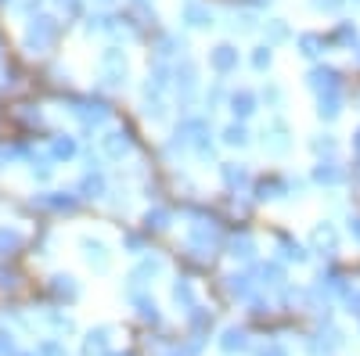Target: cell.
<instances>
[{"label": "cell", "mask_w": 360, "mask_h": 356, "mask_svg": "<svg viewBox=\"0 0 360 356\" xmlns=\"http://www.w3.org/2000/svg\"><path fill=\"white\" fill-rule=\"evenodd\" d=\"M79 195H83V198H101V195H105V176H101V173H94V169L83 173V180H79Z\"/></svg>", "instance_id": "obj_9"}, {"label": "cell", "mask_w": 360, "mask_h": 356, "mask_svg": "<svg viewBox=\"0 0 360 356\" xmlns=\"http://www.w3.org/2000/svg\"><path fill=\"white\" fill-rule=\"evenodd\" d=\"M144 227H148V230H166V227H169V209H148Z\"/></svg>", "instance_id": "obj_19"}, {"label": "cell", "mask_w": 360, "mask_h": 356, "mask_svg": "<svg viewBox=\"0 0 360 356\" xmlns=\"http://www.w3.org/2000/svg\"><path fill=\"white\" fill-rule=\"evenodd\" d=\"M252 65H256V69H266V65H270V51H266V47H259V51L252 54Z\"/></svg>", "instance_id": "obj_32"}, {"label": "cell", "mask_w": 360, "mask_h": 356, "mask_svg": "<svg viewBox=\"0 0 360 356\" xmlns=\"http://www.w3.org/2000/svg\"><path fill=\"white\" fill-rule=\"evenodd\" d=\"M54 37H58V22L51 15H37L33 22H29V29H25V47L44 51V47L54 44Z\"/></svg>", "instance_id": "obj_1"}, {"label": "cell", "mask_w": 360, "mask_h": 356, "mask_svg": "<svg viewBox=\"0 0 360 356\" xmlns=\"http://www.w3.org/2000/svg\"><path fill=\"white\" fill-rule=\"evenodd\" d=\"M76 119L86 126V130H94V126H105V119H108V108L101 101H90V98H79L76 101Z\"/></svg>", "instance_id": "obj_4"}, {"label": "cell", "mask_w": 360, "mask_h": 356, "mask_svg": "<svg viewBox=\"0 0 360 356\" xmlns=\"http://www.w3.org/2000/svg\"><path fill=\"white\" fill-rule=\"evenodd\" d=\"M176 51H184V40H176V37H162V40H159V54H162V58H169V54H176Z\"/></svg>", "instance_id": "obj_28"}, {"label": "cell", "mask_w": 360, "mask_h": 356, "mask_svg": "<svg viewBox=\"0 0 360 356\" xmlns=\"http://www.w3.org/2000/svg\"><path fill=\"white\" fill-rule=\"evenodd\" d=\"M209 65H213L217 72H231V69H238V51H234L231 44H220L213 54H209Z\"/></svg>", "instance_id": "obj_8"}, {"label": "cell", "mask_w": 360, "mask_h": 356, "mask_svg": "<svg viewBox=\"0 0 360 356\" xmlns=\"http://www.w3.org/2000/svg\"><path fill=\"white\" fill-rule=\"evenodd\" d=\"M101 76L108 86H119V83H127V54L119 51V47H108L101 54Z\"/></svg>", "instance_id": "obj_2"}, {"label": "cell", "mask_w": 360, "mask_h": 356, "mask_svg": "<svg viewBox=\"0 0 360 356\" xmlns=\"http://www.w3.org/2000/svg\"><path fill=\"white\" fill-rule=\"evenodd\" d=\"M173 299H176V306L195 310V288H191V281H184V277H180V281L173 284Z\"/></svg>", "instance_id": "obj_13"}, {"label": "cell", "mask_w": 360, "mask_h": 356, "mask_svg": "<svg viewBox=\"0 0 360 356\" xmlns=\"http://www.w3.org/2000/svg\"><path fill=\"white\" fill-rule=\"evenodd\" d=\"M259 277H263V284H278L281 281V270L270 263V266H263V270H259Z\"/></svg>", "instance_id": "obj_31"}, {"label": "cell", "mask_w": 360, "mask_h": 356, "mask_svg": "<svg viewBox=\"0 0 360 356\" xmlns=\"http://www.w3.org/2000/svg\"><path fill=\"white\" fill-rule=\"evenodd\" d=\"M134 4H141V8H144V4H148V0H134Z\"/></svg>", "instance_id": "obj_42"}, {"label": "cell", "mask_w": 360, "mask_h": 356, "mask_svg": "<svg viewBox=\"0 0 360 356\" xmlns=\"http://www.w3.org/2000/svg\"><path fill=\"white\" fill-rule=\"evenodd\" d=\"M101 4H112V0H101Z\"/></svg>", "instance_id": "obj_45"}, {"label": "cell", "mask_w": 360, "mask_h": 356, "mask_svg": "<svg viewBox=\"0 0 360 356\" xmlns=\"http://www.w3.org/2000/svg\"><path fill=\"white\" fill-rule=\"evenodd\" d=\"M231 112H234L238 119H249V115L256 112V98L245 94V91H242V94H234V98H231Z\"/></svg>", "instance_id": "obj_15"}, {"label": "cell", "mask_w": 360, "mask_h": 356, "mask_svg": "<svg viewBox=\"0 0 360 356\" xmlns=\"http://www.w3.org/2000/svg\"><path fill=\"white\" fill-rule=\"evenodd\" d=\"M234 349H245V331H238V328L224 335V352H234Z\"/></svg>", "instance_id": "obj_25"}, {"label": "cell", "mask_w": 360, "mask_h": 356, "mask_svg": "<svg viewBox=\"0 0 360 356\" xmlns=\"http://www.w3.org/2000/svg\"><path fill=\"white\" fill-rule=\"evenodd\" d=\"M263 144L270 147V152H285V147H288V140H285V130H281V126H274V130L266 133V140H263Z\"/></svg>", "instance_id": "obj_22"}, {"label": "cell", "mask_w": 360, "mask_h": 356, "mask_svg": "<svg viewBox=\"0 0 360 356\" xmlns=\"http://www.w3.org/2000/svg\"><path fill=\"white\" fill-rule=\"evenodd\" d=\"M356 147H360V133H356Z\"/></svg>", "instance_id": "obj_44"}, {"label": "cell", "mask_w": 360, "mask_h": 356, "mask_svg": "<svg viewBox=\"0 0 360 356\" xmlns=\"http://www.w3.org/2000/svg\"><path fill=\"white\" fill-rule=\"evenodd\" d=\"M37 202L44 209H54V213H72L76 209V195H69V191H51V195H40Z\"/></svg>", "instance_id": "obj_7"}, {"label": "cell", "mask_w": 360, "mask_h": 356, "mask_svg": "<svg viewBox=\"0 0 360 356\" xmlns=\"http://www.w3.org/2000/svg\"><path fill=\"white\" fill-rule=\"evenodd\" d=\"M224 180H227V187H245L249 184V173L242 166H224Z\"/></svg>", "instance_id": "obj_20"}, {"label": "cell", "mask_w": 360, "mask_h": 356, "mask_svg": "<svg viewBox=\"0 0 360 356\" xmlns=\"http://www.w3.org/2000/svg\"><path fill=\"white\" fill-rule=\"evenodd\" d=\"M184 22H188V25H195V29L213 25V11H209L205 4H195V0H191V4L184 8Z\"/></svg>", "instance_id": "obj_10"}, {"label": "cell", "mask_w": 360, "mask_h": 356, "mask_svg": "<svg viewBox=\"0 0 360 356\" xmlns=\"http://www.w3.org/2000/svg\"><path fill=\"white\" fill-rule=\"evenodd\" d=\"M134 299H137V310H141L144 320H159V306L152 299H144V295H134Z\"/></svg>", "instance_id": "obj_26"}, {"label": "cell", "mask_w": 360, "mask_h": 356, "mask_svg": "<svg viewBox=\"0 0 360 356\" xmlns=\"http://www.w3.org/2000/svg\"><path fill=\"white\" fill-rule=\"evenodd\" d=\"M173 79H176V94H180V105H188L198 91V79H195V65L184 62V65H176L173 69Z\"/></svg>", "instance_id": "obj_6"}, {"label": "cell", "mask_w": 360, "mask_h": 356, "mask_svg": "<svg viewBox=\"0 0 360 356\" xmlns=\"http://www.w3.org/2000/svg\"><path fill=\"white\" fill-rule=\"evenodd\" d=\"M249 291H252V284H249L245 274H234V277H231V295H238V299H249Z\"/></svg>", "instance_id": "obj_24"}, {"label": "cell", "mask_w": 360, "mask_h": 356, "mask_svg": "<svg viewBox=\"0 0 360 356\" xmlns=\"http://www.w3.org/2000/svg\"><path fill=\"white\" fill-rule=\"evenodd\" d=\"M353 230H356V237H360V220H353Z\"/></svg>", "instance_id": "obj_41"}, {"label": "cell", "mask_w": 360, "mask_h": 356, "mask_svg": "<svg viewBox=\"0 0 360 356\" xmlns=\"http://www.w3.org/2000/svg\"><path fill=\"white\" fill-rule=\"evenodd\" d=\"M83 249H86V259L98 266V270H105L108 266V256H105V245L101 242H94V237H83Z\"/></svg>", "instance_id": "obj_14"}, {"label": "cell", "mask_w": 360, "mask_h": 356, "mask_svg": "<svg viewBox=\"0 0 360 356\" xmlns=\"http://www.w3.org/2000/svg\"><path fill=\"white\" fill-rule=\"evenodd\" d=\"M256 4H270V0H256Z\"/></svg>", "instance_id": "obj_43"}, {"label": "cell", "mask_w": 360, "mask_h": 356, "mask_svg": "<svg viewBox=\"0 0 360 356\" xmlns=\"http://www.w3.org/2000/svg\"><path fill=\"white\" fill-rule=\"evenodd\" d=\"M263 356H285L281 349H274V345H270V349H263Z\"/></svg>", "instance_id": "obj_40"}, {"label": "cell", "mask_w": 360, "mask_h": 356, "mask_svg": "<svg viewBox=\"0 0 360 356\" xmlns=\"http://www.w3.org/2000/svg\"><path fill=\"white\" fill-rule=\"evenodd\" d=\"M127 249H134V252H141V237H137V234H127Z\"/></svg>", "instance_id": "obj_36"}, {"label": "cell", "mask_w": 360, "mask_h": 356, "mask_svg": "<svg viewBox=\"0 0 360 356\" xmlns=\"http://www.w3.org/2000/svg\"><path fill=\"white\" fill-rule=\"evenodd\" d=\"M101 152H105L108 159H127V155L134 152V137H130L127 130H112V133L101 137Z\"/></svg>", "instance_id": "obj_5"}, {"label": "cell", "mask_w": 360, "mask_h": 356, "mask_svg": "<svg viewBox=\"0 0 360 356\" xmlns=\"http://www.w3.org/2000/svg\"><path fill=\"white\" fill-rule=\"evenodd\" d=\"M0 356H15V338L11 335H0Z\"/></svg>", "instance_id": "obj_34"}, {"label": "cell", "mask_w": 360, "mask_h": 356, "mask_svg": "<svg viewBox=\"0 0 360 356\" xmlns=\"http://www.w3.org/2000/svg\"><path fill=\"white\" fill-rule=\"evenodd\" d=\"M281 37H285V25L274 22V25H270V40H281Z\"/></svg>", "instance_id": "obj_37"}, {"label": "cell", "mask_w": 360, "mask_h": 356, "mask_svg": "<svg viewBox=\"0 0 360 356\" xmlns=\"http://www.w3.org/2000/svg\"><path fill=\"white\" fill-rule=\"evenodd\" d=\"M11 155H15V152H11V147H4V144H0V166H4V162H8Z\"/></svg>", "instance_id": "obj_39"}, {"label": "cell", "mask_w": 360, "mask_h": 356, "mask_svg": "<svg viewBox=\"0 0 360 356\" xmlns=\"http://www.w3.org/2000/svg\"><path fill=\"white\" fill-rule=\"evenodd\" d=\"M18 245H22V234H18V230H8V227H0V256L18 252Z\"/></svg>", "instance_id": "obj_17"}, {"label": "cell", "mask_w": 360, "mask_h": 356, "mask_svg": "<svg viewBox=\"0 0 360 356\" xmlns=\"http://www.w3.org/2000/svg\"><path fill=\"white\" fill-rule=\"evenodd\" d=\"M217 245H220V234H217L213 223H195V227H191V234H188V249H191L195 256H209Z\"/></svg>", "instance_id": "obj_3"}, {"label": "cell", "mask_w": 360, "mask_h": 356, "mask_svg": "<svg viewBox=\"0 0 360 356\" xmlns=\"http://www.w3.org/2000/svg\"><path fill=\"white\" fill-rule=\"evenodd\" d=\"M317 180H321V184H335V180H339V169H335V166H321V169H317Z\"/></svg>", "instance_id": "obj_30"}, {"label": "cell", "mask_w": 360, "mask_h": 356, "mask_svg": "<svg viewBox=\"0 0 360 356\" xmlns=\"http://www.w3.org/2000/svg\"><path fill=\"white\" fill-rule=\"evenodd\" d=\"M105 349H108V331H105V328L86 335V342H83V356H101Z\"/></svg>", "instance_id": "obj_12"}, {"label": "cell", "mask_w": 360, "mask_h": 356, "mask_svg": "<svg viewBox=\"0 0 360 356\" xmlns=\"http://www.w3.org/2000/svg\"><path fill=\"white\" fill-rule=\"evenodd\" d=\"M0 4H4V0H0Z\"/></svg>", "instance_id": "obj_46"}, {"label": "cell", "mask_w": 360, "mask_h": 356, "mask_svg": "<svg viewBox=\"0 0 360 356\" xmlns=\"http://www.w3.org/2000/svg\"><path fill=\"white\" fill-rule=\"evenodd\" d=\"M33 176H37V180H47V176H51V159L33 155Z\"/></svg>", "instance_id": "obj_29"}, {"label": "cell", "mask_w": 360, "mask_h": 356, "mask_svg": "<svg viewBox=\"0 0 360 356\" xmlns=\"http://www.w3.org/2000/svg\"><path fill=\"white\" fill-rule=\"evenodd\" d=\"M224 140H227L231 147H245V144H249V130L234 123V126H227V130H224Z\"/></svg>", "instance_id": "obj_21"}, {"label": "cell", "mask_w": 360, "mask_h": 356, "mask_svg": "<svg viewBox=\"0 0 360 356\" xmlns=\"http://www.w3.org/2000/svg\"><path fill=\"white\" fill-rule=\"evenodd\" d=\"M159 270H162V263H159V259H141V266L130 274V281H134V284H144L148 277H155Z\"/></svg>", "instance_id": "obj_16"}, {"label": "cell", "mask_w": 360, "mask_h": 356, "mask_svg": "<svg viewBox=\"0 0 360 356\" xmlns=\"http://www.w3.org/2000/svg\"><path fill=\"white\" fill-rule=\"evenodd\" d=\"M54 291L58 295H65V299H76V284H72V277H54Z\"/></svg>", "instance_id": "obj_27"}, {"label": "cell", "mask_w": 360, "mask_h": 356, "mask_svg": "<svg viewBox=\"0 0 360 356\" xmlns=\"http://www.w3.org/2000/svg\"><path fill=\"white\" fill-rule=\"evenodd\" d=\"M299 44L307 47V54H317V47H321V40H317V37H303V40H299Z\"/></svg>", "instance_id": "obj_35"}, {"label": "cell", "mask_w": 360, "mask_h": 356, "mask_svg": "<svg viewBox=\"0 0 360 356\" xmlns=\"http://www.w3.org/2000/svg\"><path fill=\"white\" fill-rule=\"evenodd\" d=\"M62 4L69 8V15H79V0H62Z\"/></svg>", "instance_id": "obj_38"}, {"label": "cell", "mask_w": 360, "mask_h": 356, "mask_svg": "<svg viewBox=\"0 0 360 356\" xmlns=\"http://www.w3.org/2000/svg\"><path fill=\"white\" fill-rule=\"evenodd\" d=\"M231 256H234V259H249V256H252V242H249L245 234L231 242Z\"/></svg>", "instance_id": "obj_23"}, {"label": "cell", "mask_w": 360, "mask_h": 356, "mask_svg": "<svg viewBox=\"0 0 360 356\" xmlns=\"http://www.w3.org/2000/svg\"><path fill=\"white\" fill-rule=\"evenodd\" d=\"M310 79H314V86H317V91H321L324 98L339 91V76H335L332 69H314V76H310Z\"/></svg>", "instance_id": "obj_11"}, {"label": "cell", "mask_w": 360, "mask_h": 356, "mask_svg": "<svg viewBox=\"0 0 360 356\" xmlns=\"http://www.w3.org/2000/svg\"><path fill=\"white\" fill-rule=\"evenodd\" d=\"M51 155H54V159H72V155H76V140H72V137H54Z\"/></svg>", "instance_id": "obj_18"}, {"label": "cell", "mask_w": 360, "mask_h": 356, "mask_svg": "<svg viewBox=\"0 0 360 356\" xmlns=\"http://www.w3.org/2000/svg\"><path fill=\"white\" fill-rule=\"evenodd\" d=\"M281 249H285V256H288V259H303V249H299V245H292L288 237H281Z\"/></svg>", "instance_id": "obj_33"}]
</instances>
